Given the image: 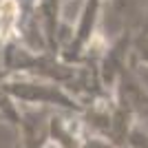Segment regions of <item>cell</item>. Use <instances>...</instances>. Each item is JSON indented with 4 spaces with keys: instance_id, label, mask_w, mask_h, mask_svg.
<instances>
[{
    "instance_id": "obj_3",
    "label": "cell",
    "mask_w": 148,
    "mask_h": 148,
    "mask_svg": "<svg viewBox=\"0 0 148 148\" xmlns=\"http://www.w3.org/2000/svg\"><path fill=\"white\" fill-rule=\"evenodd\" d=\"M80 148H117L113 142H108L106 137H102V135H88L84 142H82V146Z\"/></svg>"
},
{
    "instance_id": "obj_2",
    "label": "cell",
    "mask_w": 148,
    "mask_h": 148,
    "mask_svg": "<svg viewBox=\"0 0 148 148\" xmlns=\"http://www.w3.org/2000/svg\"><path fill=\"white\" fill-rule=\"evenodd\" d=\"M133 58L148 64V31L146 29H142L133 38Z\"/></svg>"
},
{
    "instance_id": "obj_1",
    "label": "cell",
    "mask_w": 148,
    "mask_h": 148,
    "mask_svg": "<svg viewBox=\"0 0 148 148\" xmlns=\"http://www.w3.org/2000/svg\"><path fill=\"white\" fill-rule=\"evenodd\" d=\"M99 7H102V0H86V7H84V11H82L77 29H75L73 42H71V47L62 53V60L66 62V64L80 62L82 56L88 51V44H91L93 36H95V29H97Z\"/></svg>"
},
{
    "instance_id": "obj_4",
    "label": "cell",
    "mask_w": 148,
    "mask_h": 148,
    "mask_svg": "<svg viewBox=\"0 0 148 148\" xmlns=\"http://www.w3.org/2000/svg\"><path fill=\"white\" fill-rule=\"evenodd\" d=\"M126 148H130V146H126Z\"/></svg>"
}]
</instances>
